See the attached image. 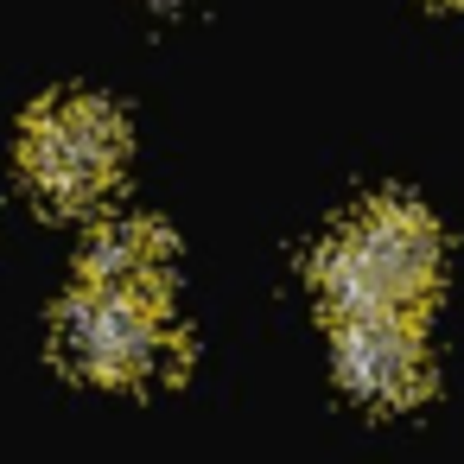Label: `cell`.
Listing matches in <instances>:
<instances>
[{
	"label": "cell",
	"instance_id": "3",
	"mask_svg": "<svg viewBox=\"0 0 464 464\" xmlns=\"http://www.w3.org/2000/svg\"><path fill=\"white\" fill-rule=\"evenodd\" d=\"M128 166V128L102 96H52L20 128V172L52 210H90Z\"/></svg>",
	"mask_w": 464,
	"mask_h": 464
},
{
	"label": "cell",
	"instance_id": "6",
	"mask_svg": "<svg viewBox=\"0 0 464 464\" xmlns=\"http://www.w3.org/2000/svg\"><path fill=\"white\" fill-rule=\"evenodd\" d=\"M458 7H464V0H458Z\"/></svg>",
	"mask_w": 464,
	"mask_h": 464
},
{
	"label": "cell",
	"instance_id": "2",
	"mask_svg": "<svg viewBox=\"0 0 464 464\" xmlns=\"http://www.w3.org/2000/svg\"><path fill=\"white\" fill-rule=\"evenodd\" d=\"M58 356L102 382V388H140L179 362L172 299L147 280H83L58 305Z\"/></svg>",
	"mask_w": 464,
	"mask_h": 464
},
{
	"label": "cell",
	"instance_id": "5",
	"mask_svg": "<svg viewBox=\"0 0 464 464\" xmlns=\"http://www.w3.org/2000/svg\"><path fill=\"white\" fill-rule=\"evenodd\" d=\"M166 267H172V242L160 223H109L83 242V280H147V286H166Z\"/></svg>",
	"mask_w": 464,
	"mask_h": 464
},
{
	"label": "cell",
	"instance_id": "4",
	"mask_svg": "<svg viewBox=\"0 0 464 464\" xmlns=\"http://www.w3.org/2000/svg\"><path fill=\"white\" fill-rule=\"evenodd\" d=\"M337 382L369 407H413L432 382L420 312H343L331 337Z\"/></svg>",
	"mask_w": 464,
	"mask_h": 464
},
{
	"label": "cell",
	"instance_id": "1",
	"mask_svg": "<svg viewBox=\"0 0 464 464\" xmlns=\"http://www.w3.org/2000/svg\"><path fill=\"white\" fill-rule=\"evenodd\" d=\"M318 299L343 312H420L439 286V229L413 198H369L312 261Z\"/></svg>",
	"mask_w": 464,
	"mask_h": 464
}]
</instances>
